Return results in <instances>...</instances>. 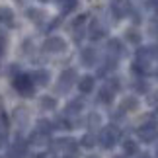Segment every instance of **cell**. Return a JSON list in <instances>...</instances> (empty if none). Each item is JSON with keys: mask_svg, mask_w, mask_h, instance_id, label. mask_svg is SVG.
<instances>
[{"mask_svg": "<svg viewBox=\"0 0 158 158\" xmlns=\"http://www.w3.org/2000/svg\"><path fill=\"white\" fill-rule=\"evenodd\" d=\"M14 86L20 90V92H23V94H31V90H33V86H31V80H29V76H18L16 78V82H14Z\"/></svg>", "mask_w": 158, "mask_h": 158, "instance_id": "1", "label": "cell"}, {"mask_svg": "<svg viewBox=\"0 0 158 158\" xmlns=\"http://www.w3.org/2000/svg\"><path fill=\"white\" fill-rule=\"evenodd\" d=\"M80 88H82V92H90L92 90V78H84L80 82Z\"/></svg>", "mask_w": 158, "mask_h": 158, "instance_id": "2", "label": "cell"}, {"mask_svg": "<svg viewBox=\"0 0 158 158\" xmlns=\"http://www.w3.org/2000/svg\"><path fill=\"white\" fill-rule=\"evenodd\" d=\"M23 154H26V148H20V144H16V147L14 148H12V156H14V158H20V156H23Z\"/></svg>", "mask_w": 158, "mask_h": 158, "instance_id": "3", "label": "cell"}, {"mask_svg": "<svg viewBox=\"0 0 158 158\" xmlns=\"http://www.w3.org/2000/svg\"><path fill=\"white\" fill-rule=\"evenodd\" d=\"M41 106L45 109H51V107H55V100L53 98H41Z\"/></svg>", "mask_w": 158, "mask_h": 158, "instance_id": "4", "label": "cell"}, {"mask_svg": "<svg viewBox=\"0 0 158 158\" xmlns=\"http://www.w3.org/2000/svg\"><path fill=\"white\" fill-rule=\"evenodd\" d=\"M35 82L45 84L47 82V72H37V74H35Z\"/></svg>", "mask_w": 158, "mask_h": 158, "instance_id": "5", "label": "cell"}, {"mask_svg": "<svg viewBox=\"0 0 158 158\" xmlns=\"http://www.w3.org/2000/svg\"><path fill=\"white\" fill-rule=\"evenodd\" d=\"M0 18H8V20H10V18H12V12H10V10L0 8Z\"/></svg>", "mask_w": 158, "mask_h": 158, "instance_id": "6", "label": "cell"}, {"mask_svg": "<svg viewBox=\"0 0 158 158\" xmlns=\"http://www.w3.org/2000/svg\"><path fill=\"white\" fill-rule=\"evenodd\" d=\"M92 158H96V156H92Z\"/></svg>", "mask_w": 158, "mask_h": 158, "instance_id": "7", "label": "cell"}]
</instances>
